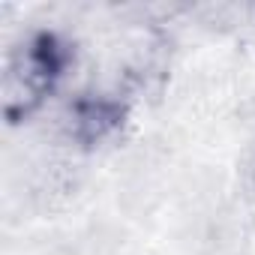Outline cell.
<instances>
[{
  "label": "cell",
  "instance_id": "1",
  "mask_svg": "<svg viewBox=\"0 0 255 255\" xmlns=\"http://www.w3.org/2000/svg\"><path fill=\"white\" fill-rule=\"evenodd\" d=\"M72 63V45L57 30H33L21 39L3 72V117L6 123L30 120L60 87Z\"/></svg>",
  "mask_w": 255,
  "mask_h": 255
},
{
  "label": "cell",
  "instance_id": "2",
  "mask_svg": "<svg viewBox=\"0 0 255 255\" xmlns=\"http://www.w3.org/2000/svg\"><path fill=\"white\" fill-rule=\"evenodd\" d=\"M126 117H129L126 99L111 93H81L69 105V135L81 147H96L123 129Z\"/></svg>",
  "mask_w": 255,
  "mask_h": 255
}]
</instances>
